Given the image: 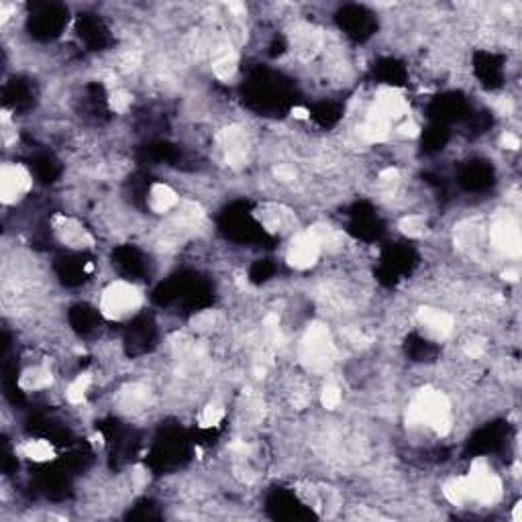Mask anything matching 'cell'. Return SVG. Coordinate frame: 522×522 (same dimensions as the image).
<instances>
[{"instance_id": "1", "label": "cell", "mask_w": 522, "mask_h": 522, "mask_svg": "<svg viewBox=\"0 0 522 522\" xmlns=\"http://www.w3.org/2000/svg\"><path fill=\"white\" fill-rule=\"evenodd\" d=\"M408 423L426 424L437 435H447L451 428L449 402L440 392H423L408 410Z\"/></svg>"}, {"instance_id": "2", "label": "cell", "mask_w": 522, "mask_h": 522, "mask_svg": "<svg viewBox=\"0 0 522 522\" xmlns=\"http://www.w3.org/2000/svg\"><path fill=\"white\" fill-rule=\"evenodd\" d=\"M141 302H143V296L135 286H130L127 282H116L113 286H109L102 294L100 310L106 318L118 321L123 316L133 314L141 306Z\"/></svg>"}, {"instance_id": "3", "label": "cell", "mask_w": 522, "mask_h": 522, "mask_svg": "<svg viewBox=\"0 0 522 522\" xmlns=\"http://www.w3.org/2000/svg\"><path fill=\"white\" fill-rule=\"evenodd\" d=\"M302 359L312 370H325L333 359V345L323 326L310 328L306 339L302 343Z\"/></svg>"}, {"instance_id": "4", "label": "cell", "mask_w": 522, "mask_h": 522, "mask_svg": "<svg viewBox=\"0 0 522 522\" xmlns=\"http://www.w3.org/2000/svg\"><path fill=\"white\" fill-rule=\"evenodd\" d=\"M31 176L16 163H4L0 172V196L4 204H13L31 188Z\"/></svg>"}, {"instance_id": "5", "label": "cell", "mask_w": 522, "mask_h": 522, "mask_svg": "<svg viewBox=\"0 0 522 522\" xmlns=\"http://www.w3.org/2000/svg\"><path fill=\"white\" fill-rule=\"evenodd\" d=\"M318 253H321V243L316 241V237L312 233L298 235L288 249V261L298 270H306V267L316 263Z\"/></svg>"}, {"instance_id": "6", "label": "cell", "mask_w": 522, "mask_h": 522, "mask_svg": "<svg viewBox=\"0 0 522 522\" xmlns=\"http://www.w3.org/2000/svg\"><path fill=\"white\" fill-rule=\"evenodd\" d=\"M176 202L178 196L165 184H155L149 192V206L155 212H167L172 206H176Z\"/></svg>"}, {"instance_id": "7", "label": "cell", "mask_w": 522, "mask_h": 522, "mask_svg": "<svg viewBox=\"0 0 522 522\" xmlns=\"http://www.w3.org/2000/svg\"><path fill=\"white\" fill-rule=\"evenodd\" d=\"M421 323L426 326L428 333H433L437 337L447 335L451 331V325H453L451 316L445 314V312H439V310H424V312H421Z\"/></svg>"}, {"instance_id": "8", "label": "cell", "mask_w": 522, "mask_h": 522, "mask_svg": "<svg viewBox=\"0 0 522 522\" xmlns=\"http://www.w3.org/2000/svg\"><path fill=\"white\" fill-rule=\"evenodd\" d=\"M25 455L33 461H49L53 459V447L49 440H29L25 445Z\"/></svg>"}, {"instance_id": "9", "label": "cell", "mask_w": 522, "mask_h": 522, "mask_svg": "<svg viewBox=\"0 0 522 522\" xmlns=\"http://www.w3.org/2000/svg\"><path fill=\"white\" fill-rule=\"evenodd\" d=\"M88 386H90V375H80V377H76L72 384H70V388H67V398H70V402H82V398L86 396V390H88Z\"/></svg>"}, {"instance_id": "10", "label": "cell", "mask_w": 522, "mask_h": 522, "mask_svg": "<svg viewBox=\"0 0 522 522\" xmlns=\"http://www.w3.org/2000/svg\"><path fill=\"white\" fill-rule=\"evenodd\" d=\"M223 418V410L216 406H206L204 412L200 414V426H214Z\"/></svg>"}, {"instance_id": "11", "label": "cell", "mask_w": 522, "mask_h": 522, "mask_svg": "<svg viewBox=\"0 0 522 522\" xmlns=\"http://www.w3.org/2000/svg\"><path fill=\"white\" fill-rule=\"evenodd\" d=\"M341 402V390L337 388V386H326L325 390H323V404L326 408H335L337 404Z\"/></svg>"}]
</instances>
